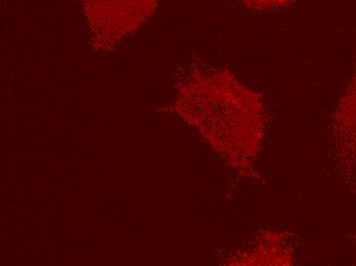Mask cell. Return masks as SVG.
<instances>
[{
	"label": "cell",
	"instance_id": "6da1fadb",
	"mask_svg": "<svg viewBox=\"0 0 356 266\" xmlns=\"http://www.w3.org/2000/svg\"><path fill=\"white\" fill-rule=\"evenodd\" d=\"M93 47L108 49L142 28L158 0H80Z\"/></svg>",
	"mask_w": 356,
	"mask_h": 266
},
{
	"label": "cell",
	"instance_id": "7a4b0ae2",
	"mask_svg": "<svg viewBox=\"0 0 356 266\" xmlns=\"http://www.w3.org/2000/svg\"><path fill=\"white\" fill-rule=\"evenodd\" d=\"M240 1L245 6L255 10H273V8L285 6L294 0H240Z\"/></svg>",
	"mask_w": 356,
	"mask_h": 266
}]
</instances>
